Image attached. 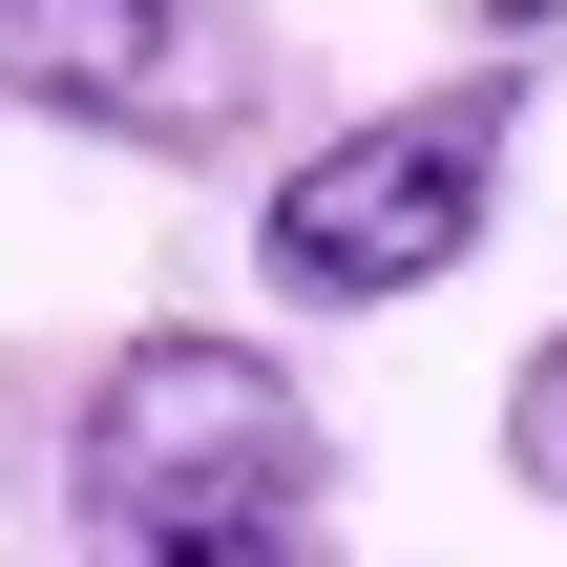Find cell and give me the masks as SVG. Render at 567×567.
Listing matches in <instances>:
<instances>
[{"instance_id": "6da1fadb", "label": "cell", "mask_w": 567, "mask_h": 567, "mask_svg": "<svg viewBox=\"0 0 567 567\" xmlns=\"http://www.w3.org/2000/svg\"><path fill=\"white\" fill-rule=\"evenodd\" d=\"M63 505L84 567H337V421L295 358L147 316L63 421Z\"/></svg>"}, {"instance_id": "7a4b0ae2", "label": "cell", "mask_w": 567, "mask_h": 567, "mask_svg": "<svg viewBox=\"0 0 567 567\" xmlns=\"http://www.w3.org/2000/svg\"><path fill=\"white\" fill-rule=\"evenodd\" d=\"M526 63H547V42H505V63H463V84H421V105L316 126V147L274 168V210H252V274H274L295 316H400V295H442V274L505 231Z\"/></svg>"}, {"instance_id": "3957f363", "label": "cell", "mask_w": 567, "mask_h": 567, "mask_svg": "<svg viewBox=\"0 0 567 567\" xmlns=\"http://www.w3.org/2000/svg\"><path fill=\"white\" fill-rule=\"evenodd\" d=\"M0 105H42L84 147H231L252 42H231V0H0Z\"/></svg>"}, {"instance_id": "277c9868", "label": "cell", "mask_w": 567, "mask_h": 567, "mask_svg": "<svg viewBox=\"0 0 567 567\" xmlns=\"http://www.w3.org/2000/svg\"><path fill=\"white\" fill-rule=\"evenodd\" d=\"M505 484H526V505H567V316L526 337V379H505Z\"/></svg>"}]
</instances>
